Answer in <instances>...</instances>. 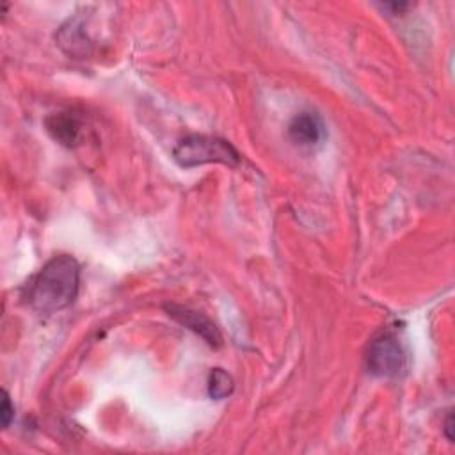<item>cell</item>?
Instances as JSON below:
<instances>
[{"instance_id":"1","label":"cell","mask_w":455,"mask_h":455,"mask_svg":"<svg viewBox=\"0 0 455 455\" xmlns=\"http://www.w3.org/2000/svg\"><path fill=\"white\" fill-rule=\"evenodd\" d=\"M80 286V265L69 254L53 256L25 284L23 302L41 315H52L73 304Z\"/></svg>"},{"instance_id":"8","label":"cell","mask_w":455,"mask_h":455,"mask_svg":"<svg viewBox=\"0 0 455 455\" xmlns=\"http://www.w3.org/2000/svg\"><path fill=\"white\" fill-rule=\"evenodd\" d=\"M0 418H2V427H9L12 418H14V405L11 402V396L7 391H2V407H0Z\"/></svg>"},{"instance_id":"7","label":"cell","mask_w":455,"mask_h":455,"mask_svg":"<svg viewBox=\"0 0 455 455\" xmlns=\"http://www.w3.org/2000/svg\"><path fill=\"white\" fill-rule=\"evenodd\" d=\"M233 379L222 368H215L208 375V395L215 400H222L233 393Z\"/></svg>"},{"instance_id":"3","label":"cell","mask_w":455,"mask_h":455,"mask_svg":"<svg viewBox=\"0 0 455 455\" xmlns=\"http://www.w3.org/2000/svg\"><path fill=\"white\" fill-rule=\"evenodd\" d=\"M368 371L377 377H396L405 368V350L391 331L379 332L366 350Z\"/></svg>"},{"instance_id":"2","label":"cell","mask_w":455,"mask_h":455,"mask_svg":"<svg viewBox=\"0 0 455 455\" xmlns=\"http://www.w3.org/2000/svg\"><path fill=\"white\" fill-rule=\"evenodd\" d=\"M174 160L181 167H197L203 164L238 165L240 153L231 142L212 135H187L172 149Z\"/></svg>"},{"instance_id":"4","label":"cell","mask_w":455,"mask_h":455,"mask_svg":"<svg viewBox=\"0 0 455 455\" xmlns=\"http://www.w3.org/2000/svg\"><path fill=\"white\" fill-rule=\"evenodd\" d=\"M44 126L48 133L66 148L76 146L85 130L84 117L75 110H59L50 114L44 119Z\"/></svg>"},{"instance_id":"5","label":"cell","mask_w":455,"mask_h":455,"mask_svg":"<svg viewBox=\"0 0 455 455\" xmlns=\"http://www.w3.org/2000/svg\"><path fill=\"white\" fill-rule=\"evenodd\" d=\"M165 311L178 323L185 325L187 329H190L197 336H201L210 347H219L222 343V336H220L217 325L206 315H203L196 309H190L187 306H180V304H167Z\"/></svg>"},{"instance_id":"6","label":"cell","mask_w":455,"mask_h":455,"mask_svg":"<svg viewBox=\"0 0 455 455\" xmlns=\"http://www.w3.org/2000/svg\"><path fill=\"white\" fill-rule=\"evenodd\" d=\"M323 123L318 114L315 112H299L288 124L290 139L302 148L316 146L323 139Z\"/></svg>"},{"instance_id":"9","label":"cell","mask_w":455,"mask_h":455,"mask_svg":"<svg viewBox=\"0 0 455 455\" xmlns=\"http://www.w3.org/2000/svg\"><path fill=\"white\" fill-rule=\"evenodd\" d=\"M451 428H453V414H448L446 418V423H444V432H446V437L450 441H453V434H451Z\"/></svg>"}]
</instances>
